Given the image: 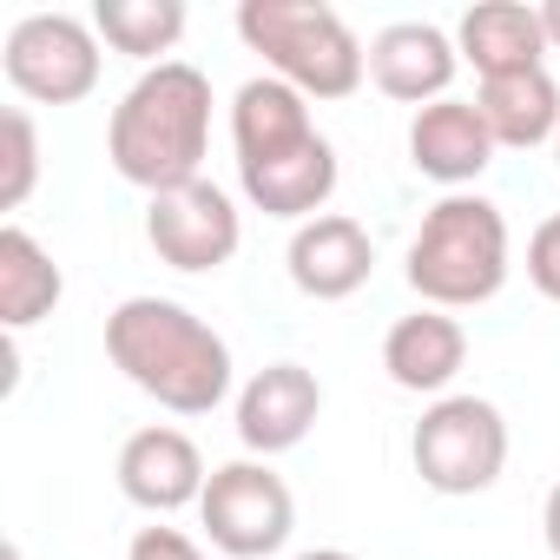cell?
<instances>
[{
    "mask_svg": "<svg viewBox=\"0 0 560 560\" xmlns=\"http://www.w3.org/2000/svg\"><path fill=\"white\" fill-rule=\"evenodd\" d=\"M231 152H237V191L264 218H291V224L324 218L343 178L337 145L311 119V100L270 73L231 93Z\"/></svg>",
    "mask_w": 560,
    "mask_h": 560,
    "instance_id": "1",
    "label": "cell"
},
{
    "mask_svg": "<svg viewBox=\"0 0 560 560\" xmlns=\"http://www.w3.org/2000/svg\"><path fill=\"white\" fill-rule=\"evenodd\" d=\"M113 370L172 416H211L231 396V343L178 298H126L106 317Z\"/></svg>",
    "mask_w": 560,
    "mask_h": 560,
    "instance_id": "2",
    "label": "cell"
},
{
    "mask_svg": "<svg viewBox=\"0 0 560 560\" xmlns=\"http://www.w3.org/2000/svg\"><path fill=\"white\" fill-rule=\"evenodd\" d=\"M211 152V80L191 60L145 67L106 119V165L145 198L205 178Z\"/></svg>",
    "mask_w": 560,
    "mask_h": 560,
    "instance_id": "3",
    "label": "cell"
},
{
    "mask_svg": "<svg viewBox=\"0 0 560 560\" xmlns=\"http://www.w3.org/2000/svg\"><path fill=\"white\" fill-rule=\"evenodd\" d=\"M409 291L429 311H475L501 298L508 270H514V237L494 198L481 191H448L442 205L422 211V231L409 237Z\"/></svg>",
    "mask_w": 560,
    "mask_h": 560,
    "instance_id": "4",
    "label": "cell"
},
{
    "mask_svg": "<svg viewBox=\"0 0 560 560\" xmlns=\"http://www.w3.org/2000/svg\"><path fill=\"white\" fill-rule=\"evenodd\" d=\"M237 40L264 54V73L304 100H350L370 80V47L324 0H244Z\"/></svg>",
    "mask_w": 560,
    "mask_h": 560,
    "instance_id": "5",
    "label": "cell"
},
{
    "mask_svg": "<svg viewBox=\"0 0 560 560\" xmlns=\"http://www.w3.org/2000/svg\"><path fill=\"white\" fill-rule=\"evenodd\" d=\"M409 462L435 494H488L508 468V416L488 396H435L409 435Z\"/></svg>",
    "mask_w": 560,
    "mask_h": 560,
    "instance_id": "6",
    "label": "cell"
},
{
    "mask_svg": "<svg viewBox=\"0 0 560 560\" xmlns=\"http://www.w3.org/2000/svg\"><path fill=\"white\" fill-rule=\"evenodd\" d=\"M198 527H205V540H211L218 553H231V560H264V553H277V547L291 540V527H298V494H291V481L277 475L270 462L244 455V462L211 468L205 501H198Z\"/></svg>",
    "mask_w": 560,
    "mask_h": 560,
    "instance_id": "7",
    "label": "cell"
},
{
    "mask_svg": "<svg viewBox=\"0 0 560 560\" xmlns=\"http://www.w3.org/2000/svg\"><path fill=\"white\" fill-rule=\"evenodd\" d=\"M0 67H8V86L34 106H80L100 86V27L80 14H27L8 27V47H0Z\"/></svg>",
    "mask_w": 560,
    "mask_h": 560,
    "instance_id": "8",
    "label": "cell"
},
{
    "mask_svg": "<svg viewBox=\"0 0 560 560\" xmlns=\"http://www.w3.org/2000/svg\"><path fill=\"white\" fill-rule=\"evenodd\" d=\"M145 244L159 250V264H172L185 277H205V270H224L237 257L244 218H237L224 185L191 178V185H172L145 205Z\"/></svg>",
    "mask_w": 560,
    "mask_h": 560,
    "instance_id": "9",
    "label": "cell"
},
{
    "mask_svg": "<svg viewBox=\"0 0 560 560\" xmlns=\"http://www.w3.org/2000/svg\"><path fill=\"white\" fill-rule=\"evenodd\" d=\"M119 494L132 501V508H145V514H178V508H198L205 501V481H211V468H205V455H198V442L185 435V429H172V422H152V429H132L126 442H119Z\"/></svg>",
    "mask_w": 560,
    "mask_h": 560,
    "instance_id": "10",
    "label": "cell"
},
{
    "mask_svg": "<svg viewBox=\"0 0 560 560\" xmlns=\"http://www.w3.org/2000/svg\"><path fill=\"white\" fill-rule=\"evenodd\" d=\"M324 416V383L304 363H264L244 389H237V442L270 462V455H291Z\"/></svg>",
    "mask_w": 560,
    "mask_h": 560,
    "instance_id": "11",
    "label": "cell"
},
{
    "mask_svg": "<svg viewBox=\"0 0 560 560\" xmlns=\"http://www.w3.org/2000/svg\"><path fill=\"white\" fill-rule=\"evenodd\" d=\"M462 73V54H455V34H442L435 21H389L376 40H370V80L383 100L396 106H435L448 100Z\"/></svg>",
    "mask_w": 560,
    "mask_h": 560,
    "instance_id": "12",
    "label": "cell"
},
{
    "mask_svg": "<svg viewBox=\"0 0 560 560\" xmlns=\"http://www.w3.org/2000/svg\"><path fill=\"white\" fill-rule=\"evenodd\" d=\"M284 270H291V284L317 304H343L370 284V270H376V244L370 231L350 218V211H324L311 224L291 231V250H284Z\"/></svg>",
    "mask_w": 560,
    "mask_h": 560,
    "instance_id": "13",
    "label": "cell"
},
{
    "mask_svg": "<svg viewBox=\"0 0 560 560\" xmlns=\"http://www.w3.org/2000/svg\"><path fill=\"white\" fill-rule=\"evenodd\" d=\"M494 132H488V119L475 113V100H435V106H422L416 119H409V165L422 172V178H435V185H448V191H468L488 165H494Z\"/></svg>",
    "mask_w": 560,
    "mask_h": 560,
    "instance_id": "14",
    "label": "cell"
},
{
    "mask_svg": "<svg viewBox=\"0 0 560 560\" xmlns=\"http://www.w3.org/2000/svg\"><path fill=\"white\" fill-rule=\"evenodd\" d=\"M455 54L462 67H475V80H501V73H534L547 67V27L540 8L527 0H475L455 21Z\"/></svg>",
    "mask_w": 560,
    "mask_h": 560,
    "instance_id": "15",
    "label": "cell"
},
{
    "mask_svg": "<svg viewBox=\"0 0 560 560\" xmlns=\"http://www.w3.org/2000/svg\"><path fill=\"white\" fill-rule=\"evenodd\" d=\"M462 363H468V330L448 311L422 304V311L396 317L389 337H383V370L409 396H448V383L462 376Z\"/></svg>",
    "mask_w": 560,
    "mask_h": 560,
    "instance_id": "16",
    "label": "cell"
},
{
    "mask_svg": "<svg viewBox=\"0 0 560 560\" xmlns=\"http://www.w3.org/2000/svg\"><path fill=\"white\" fill-rule=\"evenodd\" d=\"M475 113L488 119L494 145H508V152H534V145H553L560 139V86H553L547 67L481 80L475 86Z\"/></svg>",
    "mask_w": 560,
    "mask_h": 560,
    "instance_id": "17",
    "label": "cell"
},
{
    "mask_svg": "<svg viewBox=\"0 0 560 560\" xmlns=\"http://www.w3.org/2000/svg\"><path fill=\"white\" fill-rule=\"evenodd\" d=\"M60 298H67V277H60L54 250L27 224H0V324L34 330L40 317L60 311Z\"/></svg>",
    "mask_w": 560,
    "mask_h": 560,
    "instance_id": "18",
    "label": "cell"
},
{
    "mask_svg": "<svg viewBox=\"0 0 560 560\" xmlns=\"http://www.w3.org/2000/svg\"><path fill=\"white\" fill-rule=\"evenodd\" d=\"M93 27L113 54L165 67V54L185 40V0H100Z\"/></svg>",
    "mask_w": 560,
    "mask_h": 560,
    "instance_id": "19",
    "label": "cell"
},
{
    "mask_svg": "<svg viewBox=\"0 0 560 560\" xmlns=\"http://www.w3.org/2000/svg\"><path fill=\"white\" fill-rule=\"evenodd\" d=\"M0 139H8V152H0V211H21L40 185V132H34V113L27 106H8L0 113Z\"/></svg>",
    "mask_w": 560,
    "mask_h": 560,
    "instance_id": "20",
    "label": "cell"
},
{
    "mask_svg": "<svg viewBox=\"0 0 560 560\" xmlns=\"http://www.w3.org/2000/svg\"><path fill=\"white\" fill-rule=\"evenodd\" d=\"M527 284H534L547 304H560V211L540 218L534 237H527Z\"/></svg>",
    "mask_w": 560,
    "mask_h": 560,
    "instance_id": "21",
    "label": "cell"
},
{
    "mask_svg": "<svg viewBox=\"0 0 560 560\" xmlns=\"http://www.w3.org/2000/svg\"><path fill=\"white\" fill-rule=\"evenodd\" d=\"M126 560H205V547L185 534V527H139L132 534V547H126Z\"/></svg>",
    "mask_w": 560,
    "mask_h": 560,
    "instance_id": "22",
    "label": "cell"
},
{
    "mask_svg": "<svg viewBox=\"0 0 560 560\" xmlns=\"http://www.w3.org/2000/svg\"><path fill=\"white\" fill-rule=\"evenodd\" d=\"M540 540H547V553L560 560V481L547 488V508H540Z\"/></svg>",
    "mask_w": 560,
    "mask_h": 560,
    "instance_id": "23",
    "label": "cell"
},
{
    "mask_svg": "<svg viewBox=\"0 0 560 560\" xmlns=\"http://www.w3.org/2000/svg\"><path fill=\"white\" fill-rule=\"evenodd\" d=\"M540 27H547V47H560V0H547V8H540Z\"/></svg>",
    "mask_w": 560,
    "mask_h": 560,
    "instance_id": "24",
    "label": "cell"
},
{
    "mask_svg": "<svg viewBox=\"0 0 560 560\" xmlns=\"http://www.w3.org/2000/svg\"><path fill=\"white\" fill-rule=\"evenodd\" d=\"M298 560H357L350 547H311V553H298Z\"/></svg>",
    "mask_w": 560,
    "mask_h": 560,
    "instance_id": "25",
    "label": "cell"
},
{
    "mask_svg": "<svg viewBox=\"0 0 560 560\" xmlns=\"http://www.w3.org/2000/svg\"><path fill=\"white\" fill-rule=\"evenodd\" d=\"M553 165H560V139H553Z\"/></svg>",
    "mask_w": 560,
    "mask_h": 560,
    "instance_id": "26",
    "label": "cell"
}]
</instances>
